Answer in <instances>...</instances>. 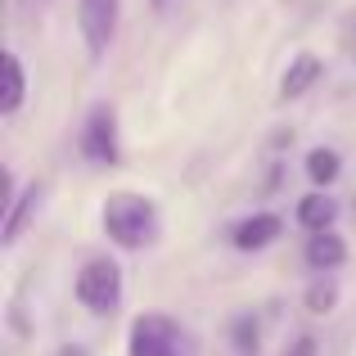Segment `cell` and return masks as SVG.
Masks as SVG:
<instances>
[{
	"mask_svg": "<svg viewBox=\"0 0 356 356\" xmlns=\"http://www.w3.org/2000/svg\"><path fill=\"white\" fill-rule=\"evenodd\" d=\"M81 154H86L90 163H104V167L118 163V118H113V108H95V113L86 118V127H81Z\"/></svg>",
	"mask_w": 356,
	"mask_h": 356,
	"instance_id": "cell-5",
	"label": "cell"
},
{
	"mask_svg": "<svg viewBox=\"0 0 356 356\" xmlns=\"http://www.w3.org/2000/svg\"><path fill=\"white\" fill-rule=\"evenodd\" d=\"M41 199H45V190H41V185H32V190H27L23 199H14V203H9V208H5V230H0V239H5V243H14L18 235H23L27 217H32V212L41 208Z\"/></svg>",
	"mask_w": 356,
	"mask_h": 356,
	"instance_id": "cell-10",
	"label": "cell"
},
{
	"mask_svg": "<svg viewBox=\"0 0 356 356\" xmlns=\"http://www.w3.org/2000/svg\"><path fill=\"white\" fill-rule=\"evenodd\" d=\"M77 302L86 307V312H95V316L118 312V302H122V266H118L113 257H95V261L81 266V275H77Z\"/></svg>",
	"mask_w": 356,
	"mask_h": 356,
	"instance_id": "cell-2",
	"label": "cell"
},
{
	"mask_svg": "<svg viewBox=\"0 0 356 356\" xmlns=\"http://www.w3.org/2000/svg\"><path fill=\"white\" fill-rule=\"evenodd\" d=\"M339 154H334V149H312V154H307V176H312V185H330L334 176H339Z\"/></svg>",
	"mask_w": 356,
	"mask_h": 356,
	"instance_id": "cell-12",
	"label": "cell"
},
{
	"mask_svg": "<svg viewBox=\"0 0 356 356\" xmlns=\"http://www.w3.org/2000/svg\"><path fill=\"white\" fill-rule=\"evenodd\" d=\"M127 352L131 356H181V348H176V325L167 321V316H158V312L140 316V321L131 325Z\"/></svg>",
	"mask_w": 356,
	"mask_h": 356,
	"instance_id": "cell-4",
	"label": "cell"
},
{
	"mask_svg": "<svg viewBox=\"0 0 356 356\" xmlns=\"http://www.w3.org/2000/svg\"><path fill=\"white\" fill-rule=\"evenodd\" d=\"M77 27L90 59H104L118 32V0H77Z\"/></svg>",
	"mask_w": 356,
	"mask_h": 356,
	"instance_id": "cell-3",
	"label": "cell"
},
{
	"mask_svg": "<svg viewBox=\"0 0 356 356\" xmlns=\"http://www.w3.org/2000/svg\"><path fill=\"white\" fill-rule=\"evenodd\" d=\"M334 302H339V284H334L330 275H325V280H316V284L307 289V312L325 316V312H334Z\"/></svg>",
	"mask_w": 356,
	"mask_h": 356,
	"instance_id": "cell-13",
	"label": "cell"
},
{
	"mask_svg": "<svg viewBox=\"0 0 356 356\" xmlns=\"http://www.w3.org/2000/svg\"><path fill=\"white\" fill-rule=\"evenodd\" d=\"M352 54H356V41H352Z\"/></svg>",
	"mask_w": 356,
	"mask_h": 356,
	"instance_id": "cell-16",
	"label": "cell"
},
{
	"mask_svg": "<svg viewBox=\"0 0 356 356\" xmlns=\"http://www.w3.org/2000/svg\"><path fill=\"white\" fill-rule=\"evenodd\" d=\"M104 235L118 248H149L158 239V208L145 194H108L104 199Z\"/></svg>",
	"mask_w": 356,
	"mask_h": 356,
	"instance_id": "cell-1",
	"label": "cell"
},
{
	"mask_svg": "<svg viewBox=\"0 0 356 356\" xmlns=\"http://www.w3.org/2000/svg\"><path fill=\"white\" fill-rule=\"evenodd\" d=\"M284 356H316V339H312V334H302V339H293V343L284 348Z\"/></svg>",
	"mask_w": 356,
	"mask_h": 356,
	"instance_id": "cell-14",
	"label": "cell"
},
{
	"mask_svg": "<svg viewBox=\"0 0 356 356\" xmlns=\"http://www.w3.org/2000/svg\"><path fill=\"white\" fill-rule=\"evenodd\" d=\"M343 261H348V243L334 235V230H321V235H312V243H307V266H312V270L330 275V270H339Z\"/></svg>",
	"mask_w": 356,
	"mask_h": 356,
	"instance_id": "cell-7",
	"label": "cell"
},
{
	"mask_svg": "<svg viewBox=\"0 0 356 356\" xmlns=\"http://www.w3.org/2000/svg\"><path fill=\"white\" fill-rule=\"evenodd\" d=\"M334 217H339V203H334L325 190L307 194V199L298 203V221H302L312 235H321V230H334Z\"/></svg>",
	"mask_w": 356,
	"mask_h": 356,
	"instance_id": "cell-9",
	"label": "cell"
},
{
	"mask_svg": "<svg viewBox=\"0 0 356 356\" xmlns=\"http://www.w3.org/2000/svg\"><path fill=\"white\" fill-rule=\"evenodd\" d=\"M23 90H27L23 59L9 50V54H5V104H0V113H5V118H14L18 108H23Z\"/></svg>",
	"mask_w": 356,
	"mask_h": 356,
	"instance_id": "cell-11",
	"label": "cell"
},
{
	"mask_svg": "<svg viewBox=\"0 0 356 356\" xmlns=\"http://www.w3.org/2000/svg\"><path fill=\"white\" fill-rule=\"evenodd\" d=\"M316 77H321V59H316V54H298V59L289 63L284 81H280V99H298V95H307V90L316 86Z\"/></svg>",
	"mask_w": 356,
	"mask_h": 356,
	"instance_id": "cell-8",
	"label": "cell"
},
{
	"mask_svg": "<svg viewBox=\"0 0 356 356\" xmlns=\"http://www.w3.org/2000/svg\"><path fill=\"white\" fill-rule=\"evenodd\" d=\"M235 248H266V243H275L280 239V217L275 212H257V217H243L239 226H235Z\"/></svg>",
	"mask_w": 356,
	"mask_h": 356,
	"instance_id": "cell-6",
	"label": "cell"
},
{
	"mask_svg": "<svg viewBox=\"0 0 356 356\" xmlns=\"http://www.w3.org/2000/svg\"><path fill=\"white\" fill-rule=\"evenodd\" d=\"M149 5H154V9H167V5H172V0H149Z\"/></svg>",
	"mask_w": 356,
	"mask_h": 356,
	"instance_id": "cell-15",
	"label": "cell"
}]
</instances>
